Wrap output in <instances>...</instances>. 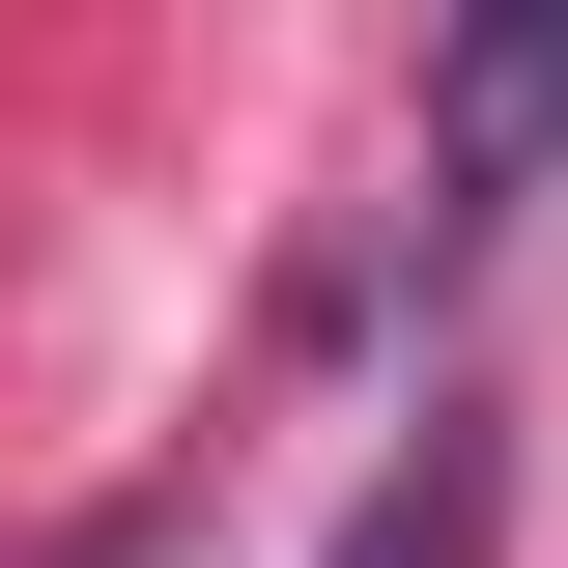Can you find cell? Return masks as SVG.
Segmentation results:
<instances>
[{"instance_id": "1", "label": "cell", "mask_w": 568, "mask_h": 568, "mask_svg": "<svg viewBox=\"0 0 568 568\" xmlns=\"http://www.w3.org/2000/svg\"><path fill=\"white\" fill-rule=\"evenodd\" d=\"M568 171V0H426V200L484 227Z\"/></svg>"}, {"instance_id": "2", "label": "cell", "mask_w": 568, "mask_h": 568, "mask_svg": "<svg viewBox=\"0 0 568 568\" xmlns=\"http://www.w3.org/2000/svg\"><path fill=\"white\" fill-rule=\"evenodd\" d=\"M484 540H511V426H484V398H426V455L342 511V568H484Z\"/></svg>"}]
</instances>
